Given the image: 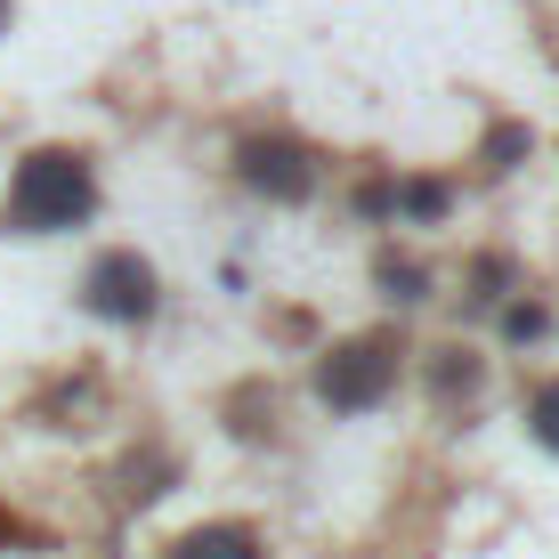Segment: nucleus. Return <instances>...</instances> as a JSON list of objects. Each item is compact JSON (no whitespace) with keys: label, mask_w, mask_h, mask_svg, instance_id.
Returning <instances> with one entry per match:
<instances>
[{"label":"nucleus","mask_w":559,"mask_h":559,"mask_svg":"<svg viewBox=\"0 0 559 559\" xmlns=\"http://www.w3.org/2000/svg\"><path fill=\"white\" fill-rule=\"evenodd\" d=\"M98 187H90V163L73 146H41L16 163V187H9V227L16 236H57V227H82Z\"/></svg>","instance_id":"nucleus-1"},{"label":"nucleus","mask_w":559,"mask_h":559,"mask_svg":"<svg viewBox=\"0 0 559 559\" xmlns=\"http://www.w3.org/2000/svg\"><path fill=\"white\" fill-rule=\"evenodd\" d=\"M381 293L390 300H421V267L414 260H381Z\"/></svg>","instance_id":"nucleus-7"},{"label":"nucleus","mask_w":559,"mask_h":559,"mask_svg":"<svg viewBox=\"0 0 559 559\" xmlns=\"http://www.w3.org/2000/svg\"><path fill=\"white\" fill-rule=\"evenodd\" d=\"M82 300L98 308L106 324H146L154 317V267L139 252H98L82 276Z\"/></svg>","instance_id":"nucleus-3"},{"label":"nucleus","mask_w":559,"mask_h":559,"mask_svg":"<svg viewBox=\"0 0 559 559\" xmlns=\"http://www.w3.org/2000/svg\"><path fill=\"white\" fill-rule=\"evenodd\" d=\"M243 187L267 195V203H300L317 187V163H308L300 139H252L243 146Z\"/></svg>","instance_id":"nucleus-4"},{"label":"nucleus","mask_w":559,"mask_h":559,"mask_svg":"<svg viewBox=\"0 0 559 559\" xmlns=\"http://www.w3.org/2000/svg\"><path fill=\"white\" fill-rule=\"evenodd\" d=\"M0 33H9V0H0Z\"/></svg>","instance_id":"nucleus-10"},{"label":"nucleus","mask_w":559,"mask_h":559,"mask_svg":"<svg viewBox=\"0 0 559 559\" xmlns=\"http://www.w3.org/2000/svg\"><path fill=\"white\" fill-rule=\"evenodd\" d=\"M397 341L390 333H365V341H341V349H324V365H317V397L333 414H373L381 397L397 390Z\"/></svg>","instance_id":"nucleus-2"},{"label":"nucleus","mask_w":559,"mask_h":559,"mask_svg":"<svg viewBox=\"0 0 559 559\" xmlns=\"http://www.w3.org/2000/svg\"><path fill=\"white\" fill-rule=\"evenodd\" d=\"M527 430L559 454V381H535V397H527Z\"/></svg>","instance_id":"nucleus-6"},{"label":"nucleus","mask_w":559,"mask_h":559,"mask_svg":"<svg viewBox=\"0 0 559 559\" xmlns=\"http://www.w3.org/2000/svg\"><path fill=\"white\" fill-rule=\"evenodd\" d=\"M519 154H527V130H519V122H503V130L487 139V163H495V170H511Z\"/></svg>","instance_id":"nucleus-8"},{"label":"nucleus","mask_w":559,"mask_h":559,"mask_svg":"<svg viewBox=\"0 0 559 559\" xmlns=\"http://www.w3.org/2000/svg\"><path fill=\"white\" fill-rule=\"evenodd\" d=\"M503 333H511V341H535V333H544V308H511Z\"/></svg>","instance_id":"nucleus-9"},{"label":"nucleus","mask_w":559,"mask_h":559,"mask_svg":"<svg viewBox=\"0 0 559 559\" xmlns=\"http://www.w3.org/2000/svg\"><path fill=\"white\" fill-rule=\"evenodd\" d=\"M170 559H267L252 527H236V519H219V527H195L170 544Z\"/></svg>","instance_id":"nucleus-5"}]
</instances>
